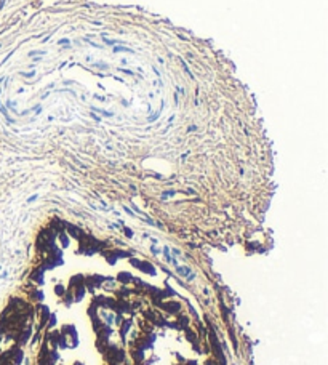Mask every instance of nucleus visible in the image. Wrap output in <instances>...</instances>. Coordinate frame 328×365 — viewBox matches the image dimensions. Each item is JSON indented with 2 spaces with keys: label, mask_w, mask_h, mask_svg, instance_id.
<instances>
[{
  "label": "nucleus",
  "mask_w": 328,
  "mask_h": 365,
  "mask_svg": "<svg viewBox=\"0 0 328 365\" xmlns=\"http://www.w3.org/2000/svg\"><path fill=\"white\" fill-rule=\"evenodd\" d=\"M119 51H133V50L125 48V47H116V48H114V53H119Z\"/></svg>",
  "instance_id": "nucleus-1"
}]
</instances>
